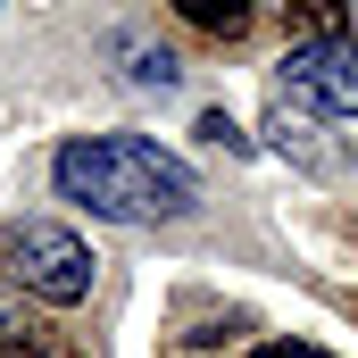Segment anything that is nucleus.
Wrapping results in <instances>:
<instances>
[{
	"label": "nucleus",
	"instance_id": "f257e3e1",
	"mask_svg": "<svg viewBox=\"0 0 358 358\" xmlns=\"http://www.w3.org/2000/svg\"><path fill=\"white\" fill-rule=\"evenodd\" d=\"M50 183H59V200H76V208L108 217V225L192 217V200H200L192 167H183L176 150L142 142V134H76V142H59Z\"/></svg>",
	"mask_w": 358,
	"mask_h": 358
},
{
	"label": "nucleus",
	"instance_id": "f03ea898",
	"mask_svg": "<svg viewBox=\"0 0 358 358\" xmlns=\"http://www.w3.org/2000/svg\"><path fill=\"white\" fill-rule=\"evenodd\" d=\"M0 275H8L25 300H42V308H76V300H92L100 259H92V242L76 234V225L25 217V225L0 234Z\"/></svg>",
	"mask_w": 358,
	"mask_h": 358
},
{
	"label": "nucleus",
	"instance_id": "7ed1b4c3",
	"mask_svg": "<svg viewBox=\"0 0 358 358\" xmlns=\"http://www.w3.org/2000/svg\"><path fill=\"white\" fill-rule=\"evenodd\" d=\"M283 100H308L325 117H358V42H292L283 50Z\"/></svg>",
	"mask_w": 358,
	"mask_h": 358
},
{
	"label": "nucleus",
	"instance_id": "20e7f679",
	"mask_svg": "<svg viewBox=\"0 0 358 358\" xmlns=\"http://www.w3.org/2000/svg\"><path fill=\"white\" fill-rule=\"evenodd\" d=\"M250 8H259V0H176L183 25H200V34H217V42H225V34H242V25H250Z\"/></svg>",
	"mask_w": 358,
	"mask_h": 358
},
{
	"label": "nucleus",
	"instance_id": "39448f33",
	"mask_svg": "<svg viewBox=\"0 0 358 358\" xmlns=\"http://www.w3.org/2000/svg\"><path fill=\"white\" fill-rule=\"evenodd\" d=\"M176 76H183V67L167 59V50H134V84H142V92H167Z\"/></svg>",
	"mask_w": 358,
	"mask_h": 358
},
{
	"label": "nucleus",
	"instance_id": "423d86ee",
	"mask_svg": "<svg viewBox=\"0 0 358 358\" xmlns=\"http://www.w3.org/2000/svg\"><path fill=\"white\" fill-rule=\"evenodd\" d=\"M200 142H217V150H250V134H242L225 108H208V117H200Z\"/></svg>",
	"mask_w": 358,
	"mask_h": 358
},
{
	"label": "nucleus",
	"instance_id": "0eeeda50",
	"mask_svg": "<svg viewBox=\"0 0 358 358\" xmlns=\"http://www.w3.org/2000/svg\"><path fill=\"white\" fill-rule=\"evenodd\" d=\"M250 358H334V350H308V342H259Z\"/></svg>",
	"mask_w": 358,
	"mask_h": 358
}]
</instances>
